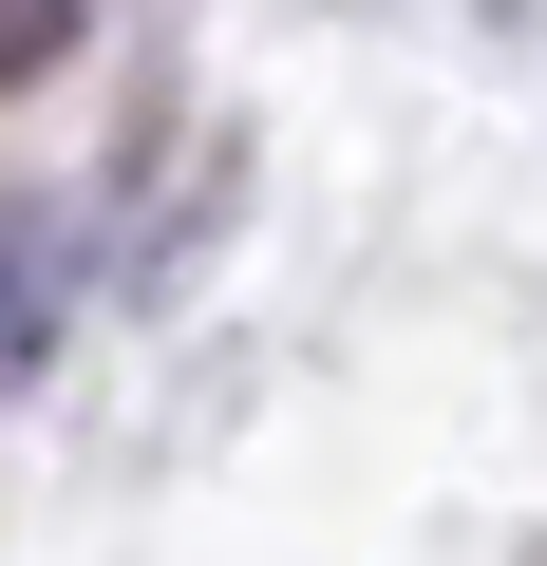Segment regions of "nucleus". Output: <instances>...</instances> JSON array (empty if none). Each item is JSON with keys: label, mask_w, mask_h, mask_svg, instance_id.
<instances>
[{"label": "nucleus", "mask_w": 547, "mask_h": 566, "mask_svg": "<svg viewBox=\"0 0 547 566\" xmlns=\"http://www.w3.org/2000/svg\"><path fill=\"white\" fill-rule=\"evenodd\" d=\"M76 20H95V0H0V57H57Z\"/></svg>", "instance_id": "nucleus-2"}, {"label": "nucleus", "mask_w": 547, "mask_h": 566, "mask_svg": "<svg viewBox=\"0 0 547 566\" xmlns=\"http://www.w3.org/2000/svg\"><path fill=\"white\" fill-rule=\"evenodd\" d=\"M57 322H76V227L39 189H0V397L57 359Z\"/></svg>", "instance_id": "nucleus-1"}]
</instances>
